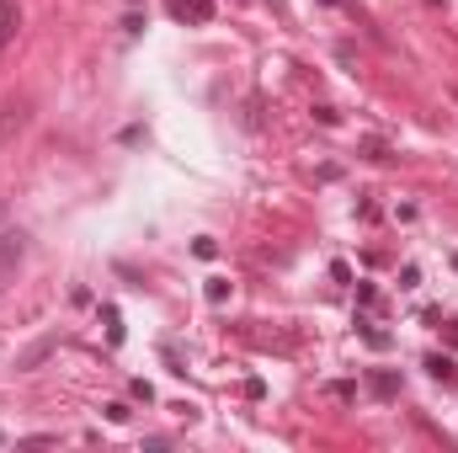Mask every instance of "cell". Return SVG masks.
<instances>
[{"instance_id":"cell-1","label":"cell","mask_w":458,"mask_h":453,"mask_svg":"<svg viewBox=\"0 0 458 453\" xmlns=\"http://www.w3.org/2000/svg\"><path fill=\"white\" fill-rule=\"evenodd\" d=\"M171 17H187V21H214V0H165Z\"/></svg>"},{"instance_id":"cell-2","label":"cell","mask_w":458,"mask_h":453,"mask_svg":"<svg viewBox=\"0 0 458 453\" xmlns=\"http://www.w3.org/2000/svg\"><path fill=\"white\" fill-rule=\"evenodd\" d=\"M54 347H59L54 336H43V341H32L27 352H17V368H21V373H27V368H38L43 357H54Z\"/></svg>"},{"instance_id":"cell-3","label":"cell","mask_w":458,"mask_h":453,"mask_svg":"<svg viewBox=\"0 0 458 453\" xmlns=\"http://www.w3.org/2000/svg\"><path fill=\"white\" fill-rule=\"evenodd\" d=\"M426 373H432L437 384H448V390L458 384V363H453V357H442V352H432V357H426Z\"/></svg>"},{"instance_id":"cell-4","label":"cell","mask_w":458,"mask_h":453,"mask_svg":"<svg viewBox=\"0 0 458 453\" xmlns=\"http://www.w3.org/2000/svg\"><path fill=\"white\" fill-rule=\"evenodd\" d=\"M368 384H373V394H379V400H395V394H399V373L379 368V373H373V379H368Z\"/></svg>"},{"instance_id":"cell-5","label":"cell","mask_w":458,"mask_h":453,"mask_svg":"<svg viewBox=\"0 0 458 453\" xmlns=\"http://www.w3.org/2000/svg\"><path fill=\"white\" fill-rule=\"evenodd\" d=\"M21 262V235H0V277H6V267H17Z\"/></svg>"},{"instance_id":"cell-6","label":"cell","mask_w":458,"mask_h":453,"mask_svg":"<svg viewBox=\"0 0 458 453\" xmlns=\"http://www.w3.org/2000/svg\"><path fill=\"white\" fill-rule=\"evenodd\" d=\"M21 123H27V112H21V107H6V112H0V145H6L11 134H21Z\"/></svg>"},{"instance_id":"cell-7","label":"cell","mask_w":458,"mask_h":453,"mask_svg":"<svg viewBox=\"0 0 458 453\" xmlns=\"http://www.w3.org/2000/svg\"><path fill=\"white\" fill-rule=\"evenodd\" d=\"M202 299H208V304H229V277H208Z\"/></svg>"},{"instance_id":"cell-8","label":"cell","mask_w":458,"mask_h":453,"mask_svg":"<svg viewBox=\"0 0 458 453\" xmlns=\"http://www.w3.org/2000/svg\"><path fill=\"white\" fill-rule=\"evenodd\" d=\"M192 256H198V262H214V256H219V240H214V235H198V240H192Z\"/></svg>"},{"instance_id":"cell-9","label":"cell","mask_w":458,"mask_h":453,"mask_svg":"<svg viewBox=\"0 0 458 453\" xmlns=\"http://www.w3.org/2000/svg\"><path fill=\"white\" fill-rule=\"evenodd\" d=\"M101 315H107V341H112V347H118V341H123V320H118V309L107 304V309H101Z\"/></svg>"},{"instance_id":"cell-10","label":"cell","mask_w":458,"mask_h":453,"mask_svg":"<svg viewBox=\"0 0 458 453\" xmlns=\"http://www.w3.org/2000/svg\"><path fill=\"white\" fill-rule=\"evenodd\" d=\"M357 326H362V320H357ZM362 336H368V347H389V330H379V326H362Z\"/></svg>"},{"instance_id":"cell-11","label":"cell","mask_w":458,"mask_h":453,"mask_svg":"<svg viewBox=\"0 0 458 453\" xmlns=\"http://www.w3.org/2000/svg\"><path fill=\"white\" fill-rule=\"evenodd\" d=\"M315 118H320L325 128H336V123H341V112H336V107H315Z\"/></svg>"},{"instance_id":"cell-12","label":"cell","mask_w":458,"mask_h":453,"mask_svg":"<svg viewBox=\"0 0 458 453\" xmlns=\"http://www.w3.org/2000/svg\"><path fill=\"white\" fill-rule=\"evenodd\" d=\"M357 304H362V309L379 304V288H373V283H362V288H357Z\"/></svg>"},{"instance_id":"cell-13","label":"cell","mask_w":458,"mask_h":453,"mask_svg":"<svg viewBox=\"0 0 458 453\" xmlns=\"http://www.w3.org/2000/svg\"><path fill=\"white\" fill-rule=\"evenodd\" d=\"M245 400H267V384L261 379H245Z\"/></svg>"},{"instance_id":"cell-14","label":"cell","mask_w":458,"mask_h":453,"mask_svg":"<svg viewBox=\"0 0 458 453\" xmlns=\"http://www.w3.org/2000/svg\"><path fill=\"white\" fill-rule=\"evenodd\" d=\"M128 390H134V400H144V405H149V400H155V390H149V384H144V379H134V384H128Z\"/></svg>"},{"instance_id":"cell-15","label":"cell","mask_w":458,"mask_h":453,"mask_svg":"<svg viewBox=\"0 0 458 453\" xmlns=\"http://www.w3.org/2000/svg\"><path fill=\"white\" fill-rule=\"evenodd\" d=\"M448 347H458V326H448Z\"/></svg>"},{"instance_id":"cell-16","label":"cell","mask_w":458,"mask_h":453,"mask_svg":"<svg viewBox=\"0 0 458 453\" xmlns=\"http://www.w3.org/2000/svg\"><path fill=\"white\" fill-rule=\"evenodd\" d=\"M453 267H458V251H453Z\"/></svg>"}]
</instances>
